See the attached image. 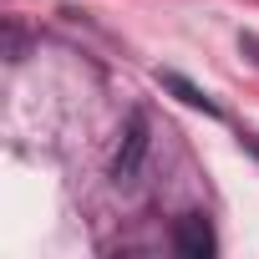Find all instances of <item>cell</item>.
Wrapping results in <instances>:
<instances>
[{
  "label": "cell",
  "instance_id": "6da1fadb",
  "mask_svg": "<svg viewBox=\"0 0 259 259\" xmlns=\"http://www.w3.org/2000/svg\"><path fill=\"white\" fill-rule=\"evenodd\" d=\"M143 158H148V117L133 112V117H127V127H122L117 158H112V178H117V183H133L138 168H143Z\"/></svg>",
  "mask_w": 259,
  "mask_h": 259
},
{
  "label": "cell",
  "instance_id": "7a4b0ae2",
  "mask_svg": "<svg viewBox=\"0 0 259 259\" xmlns=\"http://www.w3.org/2000/svg\"><path fill=\"white\" fill-rule=\"evenodd\" d=\"M173 249H178L183 259H213L219 239H213V229H208L203 213H183V219L173 224Z\"/></svg>",
  "mask_w": 259,
  "mask_h": 259
},
{
  "label": "cell",
  "instance_id": "3957f363",
  "mask_svg": "<svg viewBox=\"0 0 259 259\" xmlns=\"http://www.w3.org/2000/svg\"><path fill=\"white\" fill-rule=\"evenodd\" d=\"M158 81H163L168 92H178V102H188V107H198V112H208V117H224V112H219V102H213L208 92H198L193 81H183L178 71H158Z\"/></svg>",
  "mask_w": 259,
  "mask_h": 259
},
{
  "label": "cell",
  "instance_id": "277c9868",
  "mask_svg": "<svg viewBox=\"0 0 259 259\" xmlns=\"http://www.w3.org/2000/svg\"><path fill=\"white\" fill-rule=\"evenodd\" d=\"M244 51H254V61H259V36H244Z\"/></svg>",
  "mask_w": 259,
  "mask_h": 259
},
{
  "label": "cell",
  "instance_id": "5b68a950",
  "mask_svg": "<svg viewBox=\"0 0 259 259\" xmlns=\"http://www.w3.org/2000/svg\"><path fill=\"white\" fill-rule=\"evenodd\" d=\"M249 153H254V158H259V138H249Z\"/></svg>",
  "mask_w": 259,
  "mask_h": 259
}]
</instances>
